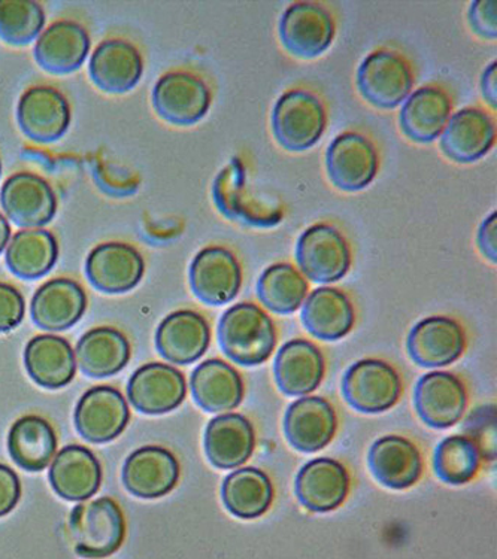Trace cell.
<instances>
[{
  "label": "cell",
  "mask_w": 497,
  "mask_h": 559,
  "mask_svg": "<svg viewBox=\"0 0 497 559\" xmlns=\"http://www.w3.org/2000/svg\"><path fill=\"white\" fill-rule=\"evenodd\" d=\"M218 345L236 365H262L274 353L276 328L274 321L255 304H238L223 313L218 322Z\"/></svg>",
  "instance_id": "obj_1"
},
{
  "label": "cell",
  "mask_w": 497,
  "mask_h": 559,
  "mask_svg": "<svg viewBox=\"0 0 497 559\" xmlns=\"http://www.w3.org/2000/svg\"><path fill=\"white\" fill-rule=\"evenodd\" d=\"M213 199L217 210L232 222L247 227L271 228L283 219L279 200L264 198L255 190L240 158H232L214 179Z\"/></svg>",
  "instance_id": "obj_2"
},
{
  "label": "cell",
  "mask_w": 497,
  "mask_h": 559,
  "mask_svg": "<svg viewBox=\"0 0 497 559\" xmlns=\"http://www.w3.org/2000/svg\"><path fill=\"white\" fill-rule=\"evenodd\" d=\"M69 534L80 557L107 558L123 545V510L109 497L75 506L69 516Z\"/></svg>",
  "instance_id": "obj_3"
},
{
  "label": "cell",
  "mask_w": 497,
  "mask_h": 559,
  "mask_svg": "<svg viewBox=\"0 0 497 559\" xmlns=\"http://www.w3.org/2000/svg\"><path fill=\"white\" fill-rule=\"evenodd\" d=\"M271 128L281 148L303 153L323 136L328 112L320 97L308 90H288L272 109Z\"/></svg>",
  "instance_id": "obj_4"
},
{
  "label": "cell",
  "mask_w": 497,
  "mask_h": 559,
  "mask_svg": "<svg viewBox=\"0 0 497 559\" xmlns=\"http://www.w3.org/2000/svg\"><path fill=\"white\" fill-rule=\"evenodd\" d=\"M358 92L378 109L398 108L414 87L413 69L405 57L390 50L370 52L357 69Z\"/></svg>",
  "instance_id": "obj_5"
},
{
  "label": "cell",
  "mask_w": 497,
  "mask_h": 559,
  "mask_svg": "<svg viewBox=\"0 0 497 559\" xmlns=\"http://www.w3.org/2000/svg\"><path fill=\"white\" fill-rule=\"evenodd\" d=\"M296 261L300 272L312 283L333 284L350 272L352 250L336 227L319 223L297 239Z\"/></svg>",
  "instance_id": "obj_6"
},
{
  "label": "cell",
  "mask_w": 497,
  "mask_h": 559,
  "mask_svg": "<svg viewBox=\"0 0 497 559\" xmlns=\"http://www.w3.org/2000/svg\"><path fill=\"white\" fill-rule=\"evenodd\" d=\"M279 35L285 51L297 59L312 60L329 50L336 24L320 3L296 2L281 15Z\"/></svg>",
  "instance_id": "obj_7"
},
{
  "label": "cell",
  "mask_w": 497,
  "mask_h": 559,
  "mask_svg": "<svg viewBox=\"0 0 497 559\" xmlns=\"http://www.w3.org/2000/svg\"><path fill=\"white\" fill-rule=\"evenodd\" d=\"M380 167V155L374 142L364 134L345 132L330 142L326 153V170L338 190L357 193L372 183Z\"/></svg>",
  "instance_id": "obj_8"
},
{
  "label": "cell",
  "mask_w": 497,
  "mask_h": 559,
  "mask_svg": "<svg viewBox=\"0 0 497 559\" xmlns=\"http://www.w3.org/2000/svg\"><path fill=\"white\" fill-rule=\"evenodd\" d=\"M346 403L364 414H380L397 405L402 393L398 371L381 360L366 358L350 367L342 379Z\"/></svg>",
  "instance_id": "obj_9"
},
{
  "label": "cell",
  "mask_w": 497,
  "mask_h": 559,
  "mask_svg": "<svg viewBox=\"0 0 497 559\" xmlns=\"http://www.w3.org/2000/svg\"><path fill=\"white\" fill-rule=\"evenodd\" d=\"M153 106L163 120L175 126H193L206 117L211 108V90L194 73H166L153 88Z\"/></svg>",
  "instance_id": "obj_10"
},
{
  "label": "cell",
  "mask_w": 497,
  "mask_h": 559,
  "mask_svg": "<svg viewBox=\"0 0 497 559\" xmlns=\"http://www.w3.org/2000/svg\"><path fill=\"white\" fill-rule=\"evenodd\" d=\"M190 288L202 304L223 306L242 287V269L234 252L223 247L203 248L190 264Z\"/></svg>",
  "instance_id": "obj_11"
},
{
  "label": "cell",
  "mask_w": 497,
  "mask_h": 559,
  "mask_svg": "<svg viewBox=\"0 0 497 559\" xmlns=\"http://www.w3.org/2000/svg\"><path fill=\"white\" fill-rule=\"evenodd\" d=\"M130 411L125 395L117 388H90L75 407L76 431L90 443H108L128 427Z\"/></svg>",
  "instance_id": "obj_12"
},
{
  "label": "cell",
  "mask_w": 497,
  "mask_h": 559,
  "mask_svg": "<svg viewBox=\"0 0 497 559\" xmlns=\"http://www.w3.org/2000/svg\"><path fill=\"white\" fill-rule=\"evenodd\" d=\"M0 205L15 226L40 228L55 218L57 199L50 183L34 174H15L0 190Z\"/></svg>",
  "instance_id": "obj_13"
},
{
  "label": "cell",
  "mask_w": 497,
  "mask_h": 559,
  "mask_svg": "<svg viewBox=\"0 0 497 559\" xmlns=\"http://www.w3.org/2000/svg\"><path fill=\"white\" fill-rule=\"evenodd\" d=\"M187 394L185 374L163 362L140 367L128 383V397L141 414L163 415L182 405Z\"/></svg>",
  "instance_id": "obj_14"
},
{
  "label": "cell",
  "mask_w": 497,
  "mask_h": 559,
  "mask_svg": "<svg viewBox=\"0 0 497 559\" xmlns=\"http://www.w3.org/2000/svg\"><path fill=\"white\" fill-rule=\"evenodd\" d=\"M17 121L22 132L39 144H52L67 133L71 108L59 90L38 85L20 97Z\"/></svg>",
  "instance_id": "obj_15"
},
{
  "label": "cell",
  "mask_w": 497,
  "mask_h": 559,
  "mask_svg": "<svg viewBox=\"0 0 497 559\" xmlns=\"http://www.w3.org/2000/svg\"><path fill=\"white\" fill-rule=\"evenodd\" d=\"M496 142V122L481 108H464L448 120L439 148L451 162L470 165L486 157Z\"/></svg>",
  "instance_id": "obj_16"
},
{
  "label": "cell",
  "mask_w": 497,
  "mask_h": 559,
  "mask_svg": "<svg viewBox=\"0 0 497 559\" xmlns=\"http://www.w3.org/2000/svg\"><path fill=\"white\" fill-rule=\"evenodd\" d=\"M414 403L426 426L443 430L463 418L468 406L466 388L448 371H431L415 386Z\"/></svg>",
  "instance_id": "obj_17"
},
{
  "label": "cell",
  "mask_w": 497,
  "mask_h": 559,
  "mask_svg": "<svg viewBox=\"0 0 497 559\" xmlns=\"http://www.w3.org/2000/svg\"><path fill=\"white\" fill-rule=\"evenodd\" d=\"M179 473L181 468L173 452L162 447H145L128 456L121 479L133 496L154 500L168 496L177 487Z\"/></svg>",
  "instance_id": "obj_18"
},
{
  "label": "cell",
  "mask_w": 497,
  "mask_h": 559,
  "mask_svg": "<svg viewBox=\"0 0 497 559\" xmlns=\"http://www.w3.org/2000/svg\"><path fill=\"white\" fill-rule=\"evenodd\" d=\"M145 261L140 251L120 242L102 243L90 252L85 275L90 284L102 293H128L141 283Z\"/></svg>",
  "instance_id": "obj_19"
},
{
  "label": "cell",
  "mask_w": 497,
  "mask_h": 559,
  "mask_svg": "<svg viewBox=\"0 0 497 559\" xmlns=\"http://www.w3.org/2000/svg\"><path fill=\"white\" fill-rule=\"evenodd\" d=\"M406 348L415 365L434 369L459 360L466 348V336L458 321L430 317L417 322L410 332Z\"/></svg>",
  "instance_id": "obj_20"
},
{
  "label": "cell",
  "mask_w": 497,
  "mask_h": 559,
  "mask_svg": "<svg viewBox=\"0 0 497 559\" xmlns=\"http://www.w3.org/2000/svg\"><path fill=\"white\" fill-rule=\"evenodd\" d=\"M210 324L194 310H177L161 322L156 332V348L174 365H191L203 357L210 346Z\"/></svg>",
  "instance_id": "obj_21"
},
{
  "label": "cell",
  "mask_w": 497,
  "mask_h": 559,
  "mask_svg": "<svg viewBox=\"0 0 497 559\" xmlns=\"http://www.w3.org/2000/svg\"><path fill=\"white\" fill-rule=\"evenodd\" d=\"M87 296L83 287L68 277H57L40 285L31 304L35 324L45 332H64L83 318Z\"/></svg>",
  "instance_id": "obj_22"
},
{
  "label": "cell",
  "mask_w": 497,
  "mask_h": 559,
  "mask_svg": "<svg viewBox=\"0 0 497 559\" xmlns=\"http://www.w3.org/2000/svg\"><path fill=\"white\" fill-rule=\"evenodd\" d=\"M336 430V412L328 400L321 397L297 400L285 414V438L293 448L307 454L328 447Z\"/></svg>",
  "instance_id": "obj_23"
},
{
  "label": "cell",
  "mask_w": 497,
  "mask_h": 559,
  "mask_svg": "<svg viewBox=\"0 0 497 559\" xmlns=\"http://www.w3.org/2000/svg\"><path fill=\"white\" fill-rule=\"evenodd\" d=\"M88 72L102 92L123 95L140 83L144 61L132 44L109 39L102 43L90 57Z\"/></svg>",
  "instance_id": "obj_24"
},
{
  "label": "cell",
  "mask_w": 497,
  "mask_h": 559,
  "mask_svg": "<svg viewBox=\"0 0 497 559\" xmlns=\"http://www.w3.org/2000/svg\"><path fill=\"white\" fill-rule=\"evenodd\" d=\"M348 491V472L336 460L309 461L297 475V500L311 512H332L344 503Z\"/></svg>",
  "instance_id": "obj_25"
},
{
  "label": "cell",
  "mask_w": 497,
  "mask_h": 559,
  "mask_svg": "<svg viewBox=\"0 0 497 559\" xmlns=\"http://www.w3.org/2000/svg\"><path fill=\"white\" fill-rule=\"evenodd\" d=\"M450 96L436 85H425L411 93L399 112L402 133L417 144H430L441 138L451 117Z\"/></svg>",
  "instance_id": "obj_26"
},
{
  "label": "cell",
  "mask_w": 497,
  "mask_h": 559,
  "mask_svg": "<svg viewBox=\"0 0 497 559\" xmlns=\"http://www.w3.org/2000/svg\"><path fill=\"white\" fill-rule=\"evenodd\" d=\"M51 488L57 496L81 503L99 491L102 467L90 449L71 444L56 455L48 473Z\"/></svg>",
  "instance_id": "obj_27"
},
{
  "label": "cell",
  "mask_w": 497,
  "mask_h": 559,
  "mask_svg": "<svg viewBox=\"0 0 497 559\" xmlns=\"http://www.w3.org/2000/svg\"><path fill=\"white\" fill-rule=\"evenodd\" d=\"M324 355L311 342L293 338L275 358V381L291 397L311 394L324 378Z\"/></svg>",
  "instance_id": "obj_28"
},
{
  "label": "cell",
  "mask_w": 497,
  "mask_h": 559,
  "mask_svg": "<svg viewBox=\"0 0 497 559\" xmlns=\"http://www.w3.org/2000/svg\"><path fill=\"white\" fill-rule=\"evenodd\" d=\"M88 51V34L81 24L56 22L38 36L34 55L44 71L64 75L79 71Z\"/></svg>",
  "instance_id": "obj_29"
},
{
  "label": "cell",
  "mask_w": 497,
  "mask_h": 559,
  "mask_svg": "<svg viewBox=\"0 0 497 559\" xmlns=\"http://www.w3.org/2000/svg\"><path fill=\"white\" fill-rule=\"evenodd\" d=\"M369 468L387 488L406 489L423 475V459L417 447L401 436H386L372 444Z\"/></svg>",
  "instance_id": "obj_30"
},
{
  "label": "cell",
  "mask_w": 497,
  "mask_h": 559,
  "mask_svg": "<svg viewBox=\"0 0 497 559\" xmlns=\"http://www.w3.org/2000/svg\"><path fill=\"white\" fill-rule=\"evenodd\" d=\"M255 447V427L246 416L220 415L208 424L205 454L214 467L222 471L239 467L250 460Z\"/></svg>",
  "instance_id": "obj_31"
},
{
  "label": "cell",
  "mask_w": 497,
  "mask_h": 559,
  "mask_svg": "<svg viewBox=\"0 0 497 559\" xmlns=\"http://www.w3.org/2000/svg\"><path fill=\"white\" fill-rule=\"evenodd\" d=\"M24 366L28 377L39 386L59 390L75 378L76 358L67 338L55 334H40L24 349Z\"/></svg>",
  "instance_id": "obj_32"
},
{
  "label": "cell",
  "mask_w": 497,
  "mask_h": 559,
  "mask_svg": "<svg viewBox=\"0 0 497 559\" xmlns=\"http://www.w3.org/2000/svg\"><path fill=\"white\" fill-rule=\"evenodd\" d=\"M300 320L313 337L333 342L352 332L356 313L345 293L333 287H321L313 289L304 301Z\"/></svg>",
  "instance_id": "obj_33"
},
{
  "label": "cell",
  "mask_w": 497,
  "mask_h": 559,
  "mask_svg": "<svg viewBox=\"0 0 497 559\" xmlns=\"http://www.w3.org/2000/svg\"><path fill=\"white\" fill-rule=\"evenodd\" d=\"M190 386L198 406L211 414L235 409L244 399L242 378L234 367L217 358L196 367Z\"/></svg>",
  "instance_id": "obj_34"
},
{
  "label": "cell",
  "mask_w": 497,
  "mask_h": 559,
  "mask_svg": "<svg viewBox=\"0 0 497 559\" xmlns=\"http://www.w3.org/2000/svg\"><path fill=\"white\" fill-rule=\"evenodd\" d=\"M130 344L123 333L111 328L90 330L76 344L75 358L90 378H108L125 369L130 360Z\"/></svg>",
  "instance_id": "obj_35"
},
{
  "label": "cell",
  "mask_w": 497,
  "mask_h": 559,
  "mask_svg": "<svg viewBox=\"0 0 497 559\" xmlns=\"http://www.w3.org/2000/svg\"><path fill=\"white\" fill-rule=\"evenodd\" d=\"M8 449L19 467L27 472H43L56 455L55 428L40 416H23L11 427Z\"/></svg>",
  "instance_id": "obj_36"
},
{
  "label": "cell",
  "mask_w": 497,
  "mask_h": 559,
  "mask_svg": "<svg viewBox=\"0 0 497 559\" xmlns=\"http://www.w3.org/2000/svg\"><path fill=\"white\" fill-rule=\"evenodd\" d=\"M222 499L232 515L240 520H256L271 508L274 487L267 473L259 468H240L224 479Z\"/></svg>",
  "instance_id": "obj_37"
},
{
  "label": "cell",
  "mask_w": 497,
  "mask_h": 559,
  "mask_svg": "<svg viewBox=\"0 0 497 559\" xmlns=\"http://www.w3.org/2000/svg\"><path fill=\"white\" fill-rule=\"evenodd\" d=\"M59 245L52 233L43 228L19 231L5 252L7 266L22 280H38L55 267Z\"/></svg>",
  "instance_id": "obj_38"
},
{
  "label": "cell",
  "mask_w": 497,
  "mask_h": 559,
  "mask_svg": "<svg viewBox=\"0 0 497 559\" xmlns=\"http://www.w3.org/2000/svg\"><path fill=\"white\" fill-rule=\"evenodd\" d=\"M308 288L303 273L288 263L272 264L258 281L260 301L280 316H291L300 309L307 300Z\"/></svg>",
  "instance_id": "obj_39"
},
{
  "label": "cell",
  "mask_w": 497,
  "mask_h": 559,
  "mask_svg": "<svg viewBox=\"0 0 497 559\" xmlns=\"http://www.w3.org/2000/svg\"><path fill=\"white\" fill-rule=\"evenodd\" d=\"M480 461L478 448L468 436H451L436 448L434 467L443 483L463 485L474 479Z\"/></svg>",
  "instance_id": "obj_40"
},
{
  "label": "cell",
  "mask_w": 497,
  "mask_h": 559,
  "mask_svg": "<svg viewBox=\"0 0 497 559\" xmlns=\"http://www.w3.org/2000/svg\"><path fill=\"white\" fill-rule=\"evenodd\" d=\"M45 24L43 7L34 0H0V39L22 47L38 38Z\"/></svg>",
  "instance_id": "obj_41"
},
{
  "label": "cell",
  "mask_w": 497,
  "mask_h": 559,
  "mask_svg": "<svg viewBox=\"0 0 497 559\" xmlns=\"http://www.w3.org/2000/svg\"><path fill=\"white\" fill-rule=\"evenodd\" d=\"M471 440L478 448L480 455L487 460L496 459V412L484 407L471 416Z\"/></svg>",
  "instance_id": "obj_42"
},
{
  "label": "cell",
  "mask_w": 497,
  "mask_h": 559,
  "mask_svg": "<svg viewBox=\"0 0 497 559\" xmlns=\"http://www.w3.org/2000/svg\"><path fill=\"white\" fill-rule=\"evenodd\" d=\"M22 293L10 284L0 283V333L17 329L24 318Z\"/></svg>",
  "instance_id": "obj_43"
},
{
  "label": "cell",
  "mask_w": 497,
  "mask_h": 559,
  "mask_svg": "<svg viewBox=\"0 0 497 559\" xmlns=\"http://www.w3.org/2000/svg\"><path fill=\"white\" fill-rule=\"evenodd\" d=\"M468 19H470L472 31L481 38L488 40L497 38L496 0H475L471 3Z\"/></svg>",
  "instance_id": "obj_44"
},
{
  "label": "cell",
  "mask_w": 497,
  "mask_h": 559,
  "mask_svg": "<svg viewBox=\"0 0 497 559\" xmlns=\"http://www.w3.org/2000/svg\"><path fill=\"white\" fill-rule=\"evenodd\" d=\"M20 497H22V484L17 473L8 465L0 464V518L14 510Z\"/></svg>",
  "instance_id": "obj_45"
},
{
  "label": "cell",
  "mask_w": 497,
  "mask_h": 559,
  "mask_svg": "<svg viewBox=\"0 0 497 559\" xmlns=\"http://www.w3.org/2000/svg\"><path fill=\"white\" fill-rule=\"evenodd\" d=\"M476 245H478L481 254L486 257L492 263L497 261V215L493 212L488 215L484 223L481 224L478 236H476Z\"/></svg>",
  "instance_id": "obj_46"
},
{
  "label": "cell",
  "mask_w": 497,
  "mask_h": 559,
  "mask_svg": "<svg viewBox=\"0 0 497 559\" xmlns=\"http://www.w3.org/2000/svg\"><path fill=\"white\" fill-rule=\"evenodd\" d=\"M481 93H483L484 100L492 106L493 109L497 108V63L492 61L486 68V71L481 75L480 81Z\"/></svg>",
  "instance_id": "obj_47"
},
{
  "label": "cell",
  "mask_w": 497,
  "mask_h": 559,
  "mask_svg": "<svg viewBox=\"0 0 497 559\" xmlns=\"http://www.w3.org/2000/svg\"><path fill=\"white\" fill-rule=\"evenodd\" d=\"M11 239V227L10 223L7 222L5 216L0 214V254L3 250H7V245Z\"/></svg>",
  "instance_id": "obj_48"
},
{
  "label": "cell",
  "mask_w": 497,
  "mask_h": 559,
  "mask_svg": "<svg viewBox=\"0 0 497 559\" xmlns=\"http://www.w3.org/2000/svg\"><path fill=\"white\" fill-rule=\"evenodd\" d=\"M0 174H2V162H0Z\"/></svg>",
  "instance_id": "obj_49"
}]
</instances>
